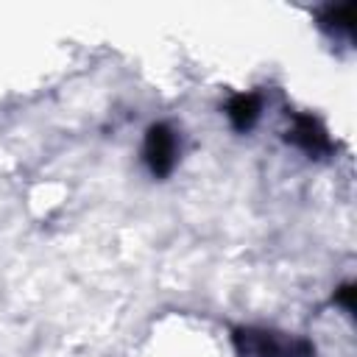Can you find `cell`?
Instances as JSON below:
<instances>
[{
  "mask_svg": "<svg viewBox=\"0 0 357 357\" xmlns=\"http://www.w3.org/2000/svg\"><path fill=\"white\" fill-rule=\"evenodd\" d=\"M173 153H176V142H173V134L165 131L162 126L151 131L148 137V148H145V159L151 162L153 173H167L170 165H173Z\"/></svg>",
  "mask_w": 357,
  "mask_h": 357,
  "instance_id": "obj_1",
  "label": "cell"
}]
</instances>
